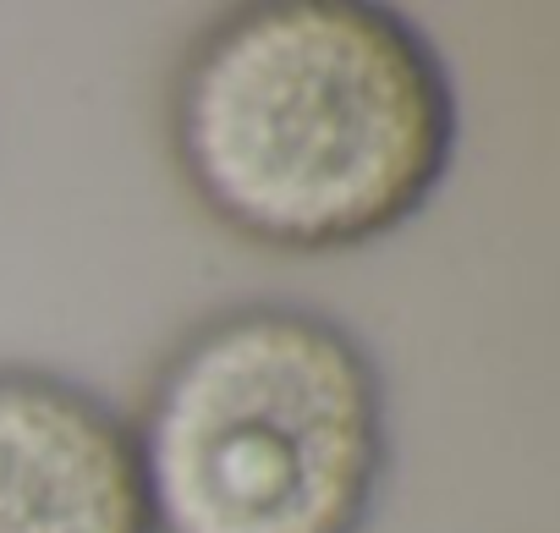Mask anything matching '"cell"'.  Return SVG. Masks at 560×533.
<instances>
[{
  "label": "cell",
  "instance_id": "1",
  "mask_svg": "<svg viewBox=\"0 0 560 533\" xmlns=\"http://www.w3.org/2000/svg\"><path fill=\"white\" fill-rule=\"evenodd\" d=\"M445 45L385 0H242L165 78V154L187 204L280 258L363 253L434 209L462 160Z\"/></svg>",
  "mask_w": 560,
  "mask_h": 533
},
{
  "label": "cell",
  "instance_id": "2",
  "mask_svg": "<svg viewBox=\"0 0 560 533\" xmlns=\"http://www.w3.org/2000/svg\"><path fill=\"white\" fill-rule=\"evenodd\" d=\"M127 418L154 533H369L396 467L380 352L292 298L192 320Z\"/></svg>",
  "mask_w": 560,
  "mask_h": 533
},
{
  "label": "cell",
  "instance_id": "3",
  "mask_svg": "<svg viewBox=\"0 0 560 533\" xmlns=\"http://www.w3.org/2000/svg\"><path fill=\"white\" fill-rule=\"evenodd\" d=\"M0 533H154L127 407L78 374L0 363Z\"/></svg>",
  "mask_w": 560,
  "mask_h": 533
}]
</instances>
